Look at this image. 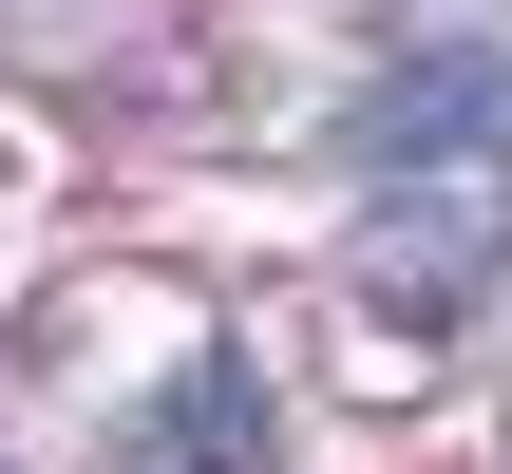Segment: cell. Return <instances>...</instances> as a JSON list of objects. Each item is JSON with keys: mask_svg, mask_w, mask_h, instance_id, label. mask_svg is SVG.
<instances>
[{"mask_svg": "<svg viewBox=\"0 0 512 474\" xmlns=\"http://www.w3.org/2000/svg\"><path fill=\"white\" fill-rule=\"evenodd\" d=\"M342 152L380 190H512V57H399L342 114Z\"/></svg>", "mask_w": 512, "mask_h": 474, "instance_id": "cell-1", "label": "cell"}, {"mask_svg": "<svg viewBox=\"0 0 512 474\" xmlns=\"http://www.w3.org/2000/svg\"><path fill=\"white\" fill-rule=\"evenodd\" d=\"M133 456L152 474H266V380H247V361H190V380L133 418Z\"/></svg>", "mask_w": 512, "mask_h": 474, "instance_id": "cell-2", "label": "cell"}]
</instances>
